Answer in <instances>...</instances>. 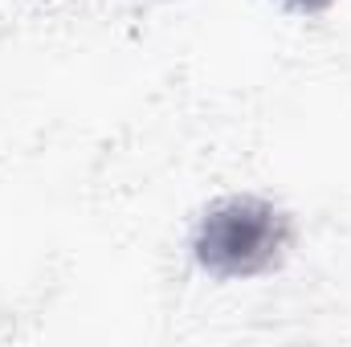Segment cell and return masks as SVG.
<instances>
[{"label":"cell","instance_id":"obj_1","mask_svg":"<svg viewBox=\"0 0 351 347\" xmlns=\"http://www.w3.org/2000/svg\"><path fill=\"white\" fill-rule=\"evenodd\" d=\"M278 250L274 213L262 204H229L208 217L200 237V261L217 274H250Z\"/></svg>","mask_w":351,"mask_h":347}]
</instances>
